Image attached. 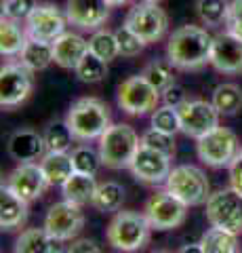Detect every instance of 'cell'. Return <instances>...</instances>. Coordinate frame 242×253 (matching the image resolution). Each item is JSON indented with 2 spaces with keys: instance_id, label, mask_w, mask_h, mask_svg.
<instances>
[{
  "instance_id": "6da1fadb",
  "label": "cell",
  "mask_w": 242,
  "mask_h": 253,
  "mask_svg": "<svg viewBox=\"0 0 242 253\" xmlns=\"http://www.w3.org/2000/svg\"><path fill=\"white\" fill-rule=\"evenodd\" d=\"M213 38L207 28L200 26H181L173 30L167 41V59L173 63L175 70L196 72L210 63Z\"/></svg>"
},
{
  "instance_id": "d590c367",
  "label": "cell",
  "mask_w": 242,
  "mask_h": 253,
  "mask_svg": "<svg viewBox=\"0 0 242 253\" xmlns=\"http://www.w3.org/2000/svg\"><path fill=\"white\" fill-rule=\"evenodd\" d=\"M152 129H158V131H165V133H175L181 131V123H179V112L177 108L173 106H158L152 112Z\"/></svg>"
},
{
  "instance_id": "ba28073f",
  "label": "cell",
  "mask_w": 242,
  "mask_h": 253,
  "mask_svg": "<svg viewBox=\"0 0 242 253\" xmlns=\"http://www.w3.org/2000/svg\"><path fill=\"white\" fill-rule=\"evenodd\" d=\"M160 97L162 93L156 91L141 74H137V76H129L127 81L118 84L116 101H118L122 112L131 116H145L158 108Z\"/></svg>"
},
{
  "instance_id": "d4e9b609",
  "label": "cell",
  "mask_w": 242,
  "mask_h": 253,
  "mask_svg": "<svg viewBox=\"0 0 242 253\" xmlns=\"http://www.w3.org/2000/svg\"><path fill=\"white\" fill-rule=\"evenodd\" d=\"M97 190L95 175H87V173H74L72 177H68V181L61 186V194L66 201H72L76 205H91L93 196Z\"/></svg>"
},
{
  "instance_id": "3957f363",
  "label": "cell",
  "mask_w": 242,
  "mask_h": 253,
  "mask_svg": "<svg viewBox=\"0 0 242 253\" xmlns=\"http://www.w3.org/2000/svg\"><path fill=\"white\" fill-rule=\"evenodd\" d=\"M154 228L150 226V221L143 213L137 211H116V215L112 217L110 226H107V243L114 249L133 253L143 249L147 241H150Z\"/></svg>"
},
{
  "instance_id": "f1b7e54d",
  "label": "cell",
  "mask_w": 242,
  "mask_h": 253,
  "mask_svg": "<svg viewBox=\"0 0 242 253\" xmlns=\"http://www.w3.org/2000/svg\"><path fill=\"white\" fill-rule=\"evenodd\" d=\"M213 106L219 110L223 116H234L242 108V89L234 83L217 84L213 91Z\"/></svg>"
},
{
  "instance_id": "52a82bcc",
  "label": "cell",
  "mask_w": 242,
  "mask_h": 253,
  "mask_svg": "<svg viewBox=\"0 0 242 253\" xmlns=\"http://www.w3.org/2000/svg\"><path fill=\"white\" fill-rule=\"evenodd\" d=\"M196 152L198 158L208 167H230L232 161L240 154V144L236 133L228 126H217L207 135L196 139Z\"/></svg>"
},
{
  "instance_id": "ab89813d",
  "label": "cell",
  "mask_w": 242,
  "mask_h": 253,
  "mask_svg": "<svg viewBox=\"0 0 242 253\" xmlns=\"http://www.w3.org/2000/svg\"><path fill=\"white\" fill-rule=\"evenodd\" d=\"M225 26L232 34H236L242 38V0H232L230 2V11H228V19Z\"/></svg>"
},
{
  "instance_id": "60d3db41",
  "label": "cell",
  "mask_w": 242,
  "mask_h": 253,
  "mask_svg": "<svg viewBox=\"0 0 242 253\" xmlns=\"http://www.w3.org/2000/svg\"><path fill=\"white\" fill-rule=\"evenodd\" d=\"M162 101H165L167 106H173V108H179L181 104L187 101V93L181 84H171L167 91H162Z\"/></svg>"
},
{
  "instance_id": "44dd1931",
  "label": "cell",
  "mask_w": 242,
  "mask_h": 253,
  "mask_svg": "<svg viewBox=\"0 0 242 253\" xmlns=\"http://www.w3.org/2000/svg\"><path fill=\"white\" fill-rule=\"evenodd\" d=\"M28 221V201L2 186L0 192V226L2 230H17Z\"/></svg>"
},
{
  "instance_id": "277c9868",
  "label": "cell",
  "mask_w": 242,
  "mask_h": 253,
  "mask_svg": "<svg viewBox=\"0 0 242 253\" xmlns=\"http://www.w3.org/2000/svg\"><path fill=\"white\" fill-rule=\"evenodd\" d=\"M141 146V137L131 125H110L107 131L99 137V156L101 163L110 169H124L129 167L133 156Z\"/></svg>"
},
{
  "instance_id": "f6af8a7d",
  "label": "cell",
  "mask_w": 242,
  "mask_h": 253,
  "mask_svg": "<svg viewBox=\"0 0 242 253\" xmlns=\"http://www.w3.org/2000/svg\"><path fill=\"white\" fill-rule=\"evenodd\" d=\"M112 6H122V4H129V2H133V0H107Z\"/></svg>"
},
{
  "instance_id": "7a4b0ae2",
  "label": "cell",
  "mask_w": 242,
  "mask_h": 253,
  "mask_svg": "<svg viewBox=\"0 0 242 253\" xmlns=\"http://www.w3.org/2000/svg\"><path fill=\"white\" fill-rule=\"evenodd\" d=\"M110 108L99 97H80L68 108L66 123L78 141L99 139L112 123Z\"/></svg>"
},
{
  "instance_id": "74e56055",
  "label": "cell",
  "mask_w": 242,
  "mask_h": 253,
  "mask_svg": "<svg viewBox=\"0 0 242 253\" xmlns=\"http://www.w3.org/2000/svg\"><path fill=\"white\" fill-rule=\"evenodd\" d=\"M116 41H118V49L122 57H137L145 49V42L137 34H133L127 26H120L116 30Z\"/></svg>"
},
{
  "instance_id": "8992f818",
  "label": "cell",
  "mask_w": 242,
  "mask_h": 253,
  "mask_svg": "<svg viewBox=\"0 0 242 253\" xmlns=\"http://www.w3.org/2000/svg\"><path fill=\"white\" fill-rule=\"evenodd\" d=\"M127 26L133 34H137L145 44L160 42L169 30V15L160 4L156 2H139L127 13L124 17Z\"/></svg>"
},
{
  "instance_id": "7dc6e473",
  "label": "cell",
  "mask_w": 242,
  "mask_h": 253,
  "mask_svg": "<svg viewBox=\"0 0 242 253\" xmlns=\"http://www.w3.org/2000/svg\"><path fill=\"white\" fill-rule=\"evenodd\" d=\"M154 253H171V251H154Z\"/></svg>"
},
{
  "instance_id": "4dcf8cb0",
  "label": "cell",
  "mask_w": 242,
  "mask_h": 253,
  "mask_svg": "<svg viewBox=\"0 0 242 253\" xmlns=\"http://www.w3.org/2000/svg\"><path fill=\"white\" fill-rule=\"evenodd\" d=\"M44 144H46V152H68L72 148V131L66 121H53L46 125V129L42 133Z\"/></svg>"
},
{
  "instance_id": "4fadbf2b",
  "label": "cell",
  "mask_w": 242,
  "mask_h": 253,
  "mask_svg": "<svg viewBox=\"0 0 242 253\" xmlns=\"http://www.w3.org/2000/svg\"><path fill=\"white\" fill-rule=\"evenodd\" d=\"M34 89L32 70H28L23 63H6L0 70V106L15 108L23 104Z\"/></svg>"
},
{
  "instance_id": "9a60e30c",
  "label": "cell",
  "mask_w": 242,
  "mask_h": 253,
  "mask_svg": "<svg viewBox=\"0 0 242 253\" xmlns=\"http://www.w3.org/2000/svg\"><path fill=\"white\" fill-rule=\"evenodd\" d=\"M129 169L133 173V177L143 181V184H152V186H160L169 179L171 171V156L152 150L147 146H139V150L133 156V161L129 165Z\"/></svg>"
},
{
  "instance_id": "7c38bea8",
  "label": "cell",
  "mask_w": 242,
  "mask_h": 253,
  "mask_svg": "<svg viewBox=\"0 0 242 253\" xmlns=\"http://www.w3.org/2000/svg\"><path fill=\"white\" fill-rule=\"evenodd\" d=\"M82 228H84L82 205H76L66 199L51 205V209L44 217V230L55 241H61V243L72 241Z\"/></svg>"
},
{
  "instance_id": "c3c4849f",
  "label": "cell",
  "mask_w": 242,
  "mask_h": 253,
  "mask_svg": "<svg viewBox=\"0 0 242 253\" xmlns=\"http://www.w3.org/2000/svg\"><path fill=\"white\" fill-rule=\"evenodd\" d=\"M240 154H242V148H240Z\"/></svg>"
},
{
  "instance_id": "4316f807",
  "label": "cell",
  "mask_w": 242,
  "mask_h": 253,
  "mask_svg": "<svg viewBox=\"0 0 242 253\" xmlns=\"http://www.w3.org/2000/svg\"><path fill=\"white\" fill-rule=\"evenodd\" d=\"M200 247L202 253H242L238 234L213 226L200 236Z\"/></svg>"
},
{
  "instance_id": "9c48e42d",
  "label": "cell",
  "mask_w": 242,
  "mask_h": 253,
  "mask_svg": "<svg viewBox=\"0 0 242 253\" xmlns=\"http://www.w3.org/2000/svg\"><path fill=\"white\" fill-rule=\"evenodd\" d=\"M207 219L213 228H221L234 234L242 232V196L234 188L217 190L207 201Z\"/></svg>"
},
{
  "instance_id": "5b68a950",
  "label": "cell",
  "mask_w": 242,
  "mask_h": 253,
  "mask_svg": "<svg viewBox=\"0 0 242 253\" xmlns=\"http://www.w3.org/2000/svg\"><path fill=\"white\" fill-rule=\"evenodd\" d=\"M169 192H173L179 201H183L187 207H200L207 205L210 196V184L205 171L194 165H179L173 167L169 179L165 181Z\"/></svg>"
},
{
  "instance_id": "836d02e7",
  "label": "cell",
  "mask_w": 242,
  "mask_h": 253,
  "mask_svg": "<svg viewBox=\"0 0 242 253\" xmlns=\"http://www.w3.org/2000/svg\"><path fill=\"white\" fill-rule=\"evenodd\" d=\"M228 11H230L228 0H198V4H196L198 17L207 28L221 26L228 19Z\"/></svg>"
},
{
  "instance_id": "f35d334b",
  "label": "cell",
  "mask_w": 242,
  "mask_h": 253,
  "mask_svg": "<svg viewBox=\"0 0 242 253\" xmlns=\"http://www.w3.org/2000/svg\"><path fill=\"white\" fill-rule=\"evenodd\" d=\"M36 0H2V17H9L15 21H26L28 15L34 11Z\"/></svg>"
},
{
  "instance_id": "484cf974",
  "label": "cell",
  "mask_w": 242,
  "mask_h": 253,
  "mask_svg": "<svg viewBox=\"0 0 242 253\" xmlns=\"http://www.w3.org/2000/svg\"><path fill=\"white\" fill-rule=\"evenodd\" d=\"M19 61L32 72H40L46 70L53 61V42H44V41H34L30 38L23 46V51L19 53Z\"/></svg>"
},
{
  "instance_id": "b9f144b4",
  "label": "cell",
  "mask_w": 242,
  "mask_h": 253,
  "mask_svg": "<svg viewBox=\"0 0 242 253\" xmlns=\"http://www.w3.org/2000/svg\"><path fill=\"white\" fill-rule=\"evenodd\" d=\"M230 188H234L242 196V154H238L230 165Z\"/></svg>"
},
{
  "instance_id": "1f68e13d",
  "label": "cell",
  "mask_w": 242,
  "mask_h": 253,
  "mask_svg": "<svg viewBox=\"0 0 242 253\" xmlns=\"http://www.w3.org/2000/svg\"><path fill=\"white\" fill-rule=\"evenodd\" d=\"M89 51L95 53L99 59H104L107 63L114 61L120 55L118 41H116V32L104 30V28L93 32V36L89 38Z\"/></svg>"
},
{
  "instance_id": "83f0119b",
  "label": "cell",
  "mask_w": 242,
  "mask_h": 253,
  "mask_svg": "<svg viewBox=\"0 0 242 253\" xmlns=\"http://www.w3.org/2000/svg\"><path fill=\"white\" fill-rule=\"evenodd\" d=\"M122 203H124V188L118 181H104V184L97 186L91 205L101 213H114L120 211Z\"/></svg>"
},
{
  "instance_id": "8d00e7d4",
  "label": "cell",
  "mask_w": 242,
  "mask_h": 253,
  "mask_svg": "<svg viewBox=\"0 0 242 253\" xmlns=\"http://www.w3.org/2000/svg\"><path fill=\"white\" fill-rule=\"evenodd\" d=\"M141 146H147L152 150H158V152L167 154L173 158L177 152V144H175V135L165 131H158V129H150L141 135Z\"/></svg>"
},
{
  "instance_id": "ac0fdd59",
  "label": "cell",
  "mask_w": 242,
  "mask_h": 253,
  "mask_svg": "<svg viewBox=\"0 0 242 253\" xmlns=\"http://www.w3.org/2000/svg\"><path fill=\"white\" fill-rule=\"evenodd\" d=\"M210 66L221 74H242V38L232 32H221L213 38Z\"/></svg>"
},
{
  "instance_id": "d6a6232c",
  "label": "cell",
  "mask_w": 242,
  "mask_h": 253,
  "mask_svg": "<svg viewBox=\"0 0 242 253\" xmlns=\"http://www.w3.org/2000/svg\"><path fill=\"white\" fill-rule=\"evenodd\" d=\"M76 76L78 81L82 83H89V84H95V83H101L104 78L107 76V61L99 59L95 53H87L84 57L80 59V63L76 66Z\"/></svg>"
},
{
  "instance_id": "2e32d148",
  "label": "cell",
  "mask_w": 242,
  "mask_h": 253,
  "mask_svg": "<svg viewBox=\"0 0 242 253\" xmlns=\"http://www.w3.org/2000/svg\"><path fill=\"white\" fill-rule=\"evenodd\" d=\"M4 186L9 188L11 192L21 196L23 201L32 203L44 194L46 186H49V179H46L40 163H19L17 167L9 173Z\"/></svg>"
},
{
  "instance_id": "8fae6325",
  "label": "cell",
  "mask_w": 242,
  "mask_h": 253,
  "mask_svg": "<svg viewBox=\"0 0 242 253\" xmlns=\"http://www.w3.org/2000/svg\"><path fill=\"white\" fill-rule=\"evenodd\" d=\"M179 123H181V133L187 137L200 139L213 129L219 126V110L213 106V101L207 99H187L185 104L177 108Z\"/></svg>"
},
{
  "instance_id": "30bf717a",
  "label": "cell",
  "mask_w": 242,
  "mask_h": 253,
  "mask_svg": "<svg viewBox=\"0 0 242 253\" xmlns=\"http://www.w3.org/2000/svg\"><path fill=\"white\" fill-rule=\"evenodd\" d=\"M143 215L147 217L154 230H173V228H179L185 221L187 205L165 188L147 199Z\"/></svg>"
},
{
  "instance_id": "cb8c5ba5",
  "label": "cell",
  "mask_w": 242,
  "mask_h": 253,
  "mask_svg": "<svg viewBox=\"0 0 242 253\" xmlns=\"http://www.w3.org/2000/svg\"><path fill=\"white\" fill-rule=\"evenodd\" d=\"M30 41L26 26L21 28L19 21L2 17L0 19V53L2 57H15L23 51V46Z\"/></svg>"
},
{
  "instance_id": "ffe728a7",
  "label": "cell",
  "mask_w": 242,
  "mask_h": 253,
  "mask_svg": "<svg viewBox=\"0 0 242 253\" xmlns=\"http://www.w3.org/2000/svg\"><path fill=\"white\" fill-rule=\"evenodd\" d=\"M87 53H89V41L78 32H64L53 42V59L64 70H76V66Z\"/></svg>"
},
{
  "instance_id": "e0dca14e",
  "label": "cell",
  "mask_w": 242,
  "mask_h": 253,
  "mask_svg": "<svg viewBox=\"0 0 242 253\" xmlns=\"http://www.w3.org/2000/svg\"><path fill=\"white\" fill-rule=\"evenodd\" d=\"M112 4L107 0H66V17L72 26L97 32L110 19Z\"/></svg>"
},
{
  "instance_id": "603a6c76",
  "label": "cell",
  "mask_w": 242,
  "mask_h": 253,
  "mask_svg": "<svg viewBox=\"0 0 242 253\" xmlns=\"http://www.w3.org/2000/svg\"><path fill=\"white\" fill-rule=\"evenodd\" d=\"M40 167L46 179H49V186H64L68 177H72L76 173L72 154L68 152H46L40 158Z\"/></svg>"
},
{
  "instance_id": "5bb4252c",
  "label": "cell",
  "mask_w": 242,
  "mask_h": 253,
  "mask_svg": "<svg viewBox=\"0 0 242 253\" xmlns=\"http://www.w3.org/2000/svg\"><path fill=\"white\" fill-rule=\"evenodd\" d=\"M66 13L55 4H36L34 11L26 19V32L34 41L55 42L57 38L66 32L68 26Z\"/></svg>"
},
{
  "instance_id": "d6986e66",
  "label": "cell",
  "mask_w": 242,
  "mask_h": 253,
  "mask_svg": "<svg viewBox=\"0 0 242 253\" xmlns=\"http://www.w3.org/2000/svg\"><path fill=\"white\" fill-rule=\"evenodd\" d=\"M9 154L19 163H36L46 154L44 137L32 129H17L6 144Z\"/></svg>"
},
{
  "instance_id": "ee69618b",
  "label": "cell",
  "mask_w": 242,
  "mask_h": 253,
  "mask_svg": "<svg viewBox=\"0 0 242 253\" xmlns=\"http://www.w3.org/2000/svg\"><path fill=\"white\" fill-rule=\"evenodd\" d=\"M177 253H202V247H200V243H196V245H183V247L179 249Z\"/></svg>"
},
{
  "instance_id": "7402d4cb",
  "label": "cell",
  "mask_w": 242,
  "mask_h": 253,
  "mask_svg": "<svg viewBox=\"0 0 242 253\" xmlns=\"http://www.w3.org/2000/svg\"><path fill=\"white\" fill-rule=\"evenodd\" d=\"M13 253H64V247L44 228H28L19 234Z\"/></svg>"
},
{
  "instance_id": "bcb514c9",
  "label": "cell",
  "mask_w": 242,
  "mask_h": 253,
  "mask_svg": "<svg viewBox=\"0 0 242 253\" xmlns=\"http://www.w3.org/2000/svg\"><path fill=\"white\" fill-rule=\"evenodd\" d=\"M145 2H156V4H160V2H165V0H145Z\"/></svg>"
},
{
  "instance_id": "e575fe53",
  "label": "cell",
  "mask_w": 242,
  "mask_h": 253,
  "mask_svg": "<svg viewBox=\"0 0 242 253\" xmlns=\"http://www.w3.org/2000/svg\"><path fill=\"white\" fill-rule=\"evenodd\" d=\"M72 163H74V169L78 173H87V175H95L99 165L101 163V156H99V150H93L91 146H78L72 150Z\"/></svg>"
},
{
  "instance_id": "f546056e",
  "label": "cell",
  "mask_w": 242,
  "mask_h": 253,
  "mask_svg": "<svg viewBox=\"0 0 242 253\" xmlns=\"http://www.w3.org/2000/svg\"><path fill=\"white\" fill-rule=\"evenodd\" d=\"M141 76L160 93L167 91L171 84H175L173 63L169 59H152L150 63H145V68L141 70Z\"/></svg>"
},
{
  "instance_id": "7bdbcfd3",
  "label": "cell",
  "mask_w": 242,
  "mask_h": 253,
  "mask_svg": "<svg viewBox=\"0 0 242 253\" xmlns=\"http://www.w3.org/2000/svg\"><path fill=\"white\" fill-rule=\"evenodd\" d=\"M66 253H104V249L91 239H78L69 245Z\"/></svg>"
}]
</instances>
